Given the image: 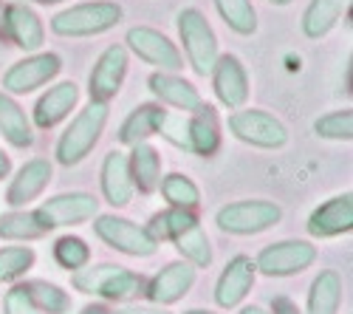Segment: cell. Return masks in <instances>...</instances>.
Listing matches in <instances>:
<instances>
[{
    "label": "cell",
    "instance_id": "6da1fadb",
    "mask_svg": "<svg viewBox=\"0 0 353 314\" xmlns=\"http://www.w3.org/2000/svg\"><path fill=\"white\" fill-rule=\"evenodd\" d=\"M108 117L110 110L108 105L102 102H88L77 117L68 122V128L60 133L54 145V156L63 167H77L82 164L91 150L99 145V139L105 133V125H108Z\"/></svg>",
    "mask_w": 353,
    "mask_h": 314
},
{
    "label": "cell",
    "instance_id": "7a4b0ae2",
    "mask_svg": "<svg viewBox=\"0 0 353 314\" xmlns=\"http://www.w3.org/2000/svg\"><path fill=\"white\" fill-rule=\"evenodd\" d=\"M125 12L116 0H85V3L68 6L51 17V32L57 37H99L122 23Z\"/></svg>",
    "mask_w": 353,
    "mask_h": 314
},
{
    "label": "cell",
    "instance_id": "3957f363",
    "mask_svg": "<svg viewBox=\"0 0 353 314\" xmlns=\"http://www.w3.org/2000/svg\"><path fill=\"white\" fill-rule=\"evenodd\" d=\"M175 28H179V40L184 48L181 57H187V66L198 77H210L212 66L221 57V43H218V35L210 26L207 14L195 6H187L175 17Z\"/></svg>",
    "mask_w": 353,
    "mask_h": 314
},
{
    "label": "cell",
    "instance_id": "277c9868",
    "mask_svg": "<svg viewBox=\"0 0 353 314\" xmlns=\"http://www.w3.org/2000/svg\"><path fill=\"white\" fill-rule=\"evenodd\" d=\"M229 133L257 150H280L288 145V128L280 117L263 108H238L226 119Z\"/></svg>",
    "mask_w": 353,
    "mask_h": 314
},
{
    "label": "cell",
    "instance_id": "5b68a950",
    "mask_svg": "<svg viewBox=\"0 0 353 314\" xmlns=\"http://www.w3.org/2000/svg\"><path fill=\"white\" fill-rule=\"evenodd\" d=\"M283 221V207L269 198H241L215 213L218 230L226 235H260Z\"/></svg>",
    "mask_w": 353,
    "mask_h": 314
},
{
    "label": "cell",
    "instance_id": "8992f818",
    "mask_svg": "<svg viewBox=\"0 0 353 314\" xmlns=\"http://www.w3.org/2000/svg\"><path fill=\"white\" fill-rule=\"evenodd\" d=\"M125 48H128V54H136L141 63L153 66L156 71L179 74L184 68L181 48L175 46L164 32L153 28V26H133V28H128Z\"/></svg>",
    "mask_w": 353,
    "mask_h": 314
},
{
    "label": "cell",
    "instance_id": "52a82bcc",
    "mask_svg": "<svg viewBox=\"0 0 353 314\" xmlns=\"http://www.w3.org/2000/svg\"><path fill=\"white\" fill-rule=\"evenodd\" d=\"M316 261V246L303 238H285L263 246L254 258V269L266 277H291L311 269Z\"/></svg>",
    "mask_w": 353,
    "mask_h": 314
},
{
    "label": "cell",
    "instance_id": "ba28073f",
    "mask_svg": "<svg viewBox=\"0 0 353 314\" xmlns=\"http://www.w3.org/2000/svg\"><path fill=\"white\" fill-rule=\"evenodd\" d=\"M63 71V57L57 51H34L26 54L23 60L12 63L3 74V91L9 97H23L34 94L37 88L48 85L54 77H60Z\"/></svg>",
    "mask_w": 353,
    "mask_h": 314
},
{
    "label": "cell",
    "instance_id": "9c48e42d",
    "mask_svg": "<svg viewBox=\"0 0 353 314\" xmlns=\"http://www.w3.org/2000/svg\"><path fill=\"white\" fill-rule=\"evenodd\" d=\"M94 233L102 244H108L110 249L122 255H130V258H150L159 249V244L147 233V226L130 218H122V215H113V213L94 218Z\"/></svg>",
    "mask_w": 353,
    "mask_h": 314
},
{
    "label": "cell",
    "instance_id": "30bf717a",
    "mask_svg": "<svg viewBox=\"0 0 353 314\" xmlns=\"http://www.w3.org/2000/svg\"><path fill=\"white\" fill-rule=\"evenodd\" d=\"M128 66H130V54L125 46H108L88 74V94H91V102H102L110 105L116 97H119L125 77H128Z\"/></svg>",
    "mask_w": 353,
    "mask_h": 314
},
{
    "label": "cell",
    "instance_id": "8fae6325",
    "mask_svg": "<svg viewBox=\"0 0 353 314\" xmlns=\"http://www.w3.org/2000/svg\"><path fill=\"white\" fill-rule=\"evenodd\" d=\"M37 215L43 218V224L51 230H63V226H79L85 221H94L99 215V198H94L91 193H60L51 195L48 202H43L37 207Z\"/></svg>",
    "mask_w": 353,
    "mask_h": 314
},
{
    "label": "cell",
    "instance_id": "7c38bea8",
    "mask_svg": "<svg viewBox=\"0 0 353 314\" xmlns=\"http://www.w3.org/2000/svg\"><path fill=\"white\" fill-rule=\"evenodd\" d=\"M210 77H212L215 99L226 110L246 108L249 94H252V82H249V71L238 54H221L218 63L210 71Z\"/></svg>",
    "mask_w": 353,
    "mask_h": 314
},
{
    "label": "cell",
    "instance_id": "4fadbf2b",
    "mask_svg": "<svg viewBox=\"0 0 353 314\" xmlns=\"http://www.w3.org/2000/svg\"><path fill=\"white\" fill-rule=\"evenodd\" d=\"M305 230L316 241L347 235L353 230V195L350 193H339V195L325 198L319 207L311 210Z\"/></svg>",
    "mask_w": 353,
    "mask_h": 314
},
{
    "label": "cell",
    "instance_id": "5bb4252c",
    "mask_svg": "<svg viewBox=\"0 0 353 314\" xmlns=\"http://www.w3.org/2000/svg\"><path fill=\"white\" fill-rule=\"evenodd\" d=\"M54 179V164L43 156L37 159H28L17 173L14 179L9 181V190H6V204L12 210H26L32 202H37V198L46 193V187L51 184Z\"/></svg>",
    "mask_w": 353,
    "mask_h": 314
},
{
    "label": "cell",
    "instance_id": "9a60e30c",
    "mask_svg": "<svg viewBox=\"0 0 353 314\" xmlns=\"http://www.w3.org/2000/svg\"><path fill=\"white\" fill-rule=\"evenodd\" d=\"M3 32L26 54L40 51L43 43H46V26H43L40 14L28 3H23V0H12V3H6V9H3Z\"/></svg>",
    "mask_w": 353,
    "mask_h": 314
},
{
    "label": "cell",
    "instance_id": "2e32d148",
    "mask_svg": "<svg viewBox=\"0 0 353 314\" xmlns=\"http://www.w3.org/2000/svg\"><path fill=\"white\" fill-rule=\"evenodd\" d=\"M254 280H257L254 261L249 258V255H234V258H229V264L223 266V272L218 275L215 303L221 308H238L249 297Z\"/></svg>",
    "mask_w": 353,
    "mask_h": 314
},
{
    "label": "cell",
    "instance_id": "e0dca14e",
    "mask_svg": "<svg viewBox=\"0 0 353 314\" xmlns=\"http://www.w3.org/2000/svg\"><path fill=\"white\" fill-rule=\"evenodd\" d=\"M195 266H190L187 261H172L167 264L150 283L144 286V295L153 306H172L179 303L184 295H190V289L195 286Z\"/></svg>",
    "mask_w": 353,
    "mask_h": 314
},
{
    "label": "cell",
    "instance_id": "ac0fdd59",
    "mask_svg": "<svg viewBox=\"0 0 353 314\" xmlns=\"http://www.w3.org/2000/svg\"><path fill=\"white\" fill-rule=\"evenodd\" d=\"M147 88L159 99V105H167L179 113H195L203 105V97L195 85L179 74H164V71H153L150 79H147Z\"/></svg>",
    "mask_w": 353,
    "mask_h": 314
},
{
    "label": "cell",
    "instance_id": "d6986e66",
    "mask_svg": "<svg viewBox=\"0 0 353 314\" xmlns=\"http://www.w3.org/2000/svg\"><path fill=\"white\" fill-rule=\"evenodd\" d=\"M79 102V85L77 82H57L51 88L34 102V110H32V125L34 128H43V130H51L60 122H65L71 117V110L77 108Z\"/></svg>",
    "mask_w": 353,
    "mask_h": 314
},
{
    "label": "cell",
    "instance_id": "ffe728a7",
    "mask_svg": "<svg viewBox=\"0 0 353 314\" xmlns=\"http://www.w3.org/2000/svg\"><path fill=\"white\" fill-rule=\"evenodd\" d=\"M99 184H102V195L105 202L116 210H122L133 202L136 187L130 179V164H128V153L125 150H110L102 161L99 170Z\"/></svg>",
    "mask_w": 353,
    "mask_h": 314
},
{
    "label": "cell",
    "instance_id": "44dd1931",
    "mask_svg": "<svg viewBox=\"0 0 353 314\" xmlns=\"http://www.w3.org/2000/svg\"><path fill=\"white\" fill-rule=\"evenodd\" d=\"M187 128H190V153L192 156H215L221 150V119H218V110L215 105L203 102L195 113L187 117Z\"/></svg>",
    "mask_w": 353,
    "mask_h": 314
},
{
    "label": "cell",
    "instance_id": "7402d4cb",
    "mask_svg": "<svg viewBox=\"0 0 353 314\" xmlns=\"http://www.w3.org/2000/svg\"><path fill=\"white\" fill-rule=\"evenodd\" d=\"M164 113L167 110L159 102H141V105H136L125 117L122 128H119V141L125 148H136V145H141V141H150L153 136H159Z\"/></svg>",
    "mask_w": 353,
    "mask_h": 314
},
{
    "label": "cell",
    "instance_id": "603a6c76",
    "mask_svg": "<svg viewBox=\"0 0 353 314\" xmlns=\"http://www.w3.org/2000/svg\"><path fill=\"white\" fill-rule=\"evenodd\" d=\"M0 136L17 150H26V148L34 145L32 117H28L23 110V105L14 97H9L6 91H0Z\"/></svg>",
    "mask_w": 353,
    "mask_h": 314
},
{
    "label": "cell",
    "instance_id": "cb8c5ba5",
    "mask_svg": "<svg viewBox=\"0 0 353 314\" xmlns=\"http://www.w3.org/2000/svg\"><path fill=\"white\" fill-rule=\"evenodd\" d=\"M347 9H350V0H308L303 20H300L303 35L308 40L328 37L339 26V20L347 14Z\"/></svg>",
    "mask_w": 353,
    "mask_h": 314
},
{
    "label": "cell",
    "instance_id": "d4e9b609",
    "mask_svg": "<svg viewBox=\"0 0 353 314\" xmlns=\"http://www.w3.org/2000/svg\"><path fill=\"white\" fill-rule=\"evenodd\" d=\"M128 164H130L133 187L141 195H153L159 190V181H161V153L150 145V141H141V145L130 148Z\"/></svg>",
    "mask_w": 353,
    "mask_h": 314
},
{
    "label": "cell",
    "instance_id": "484cf974",
    "mask_svg": "<svg viewBox=\"0 0 353 314\" xmlns=\"http://www.w3.org/2000/svg\"><path fill=\"white\" fill-rule=\"evenodd\" d=\"M48 235V226L37 215V210H9L0 215V238L14 241V244H28V241H40Z\"/></svg>",
    "mask_w": 353,
    "mask_h": 314
},
{
    "label": "cell",
    "instance_id": "4316f807",
    "mask_svg": "<svg viewBox=\"0 0 353 314\" xmlns=\"http://www.w3.org/2000/svg\"><path fill=\"white\" fill-rule=\"evenodd\" d=\"M339 306H342V277L334 269L319 272L311 280L305 314H339Z\"/></svg>",
    "mask_w": 353,
    "mask_h": 314
},
{
    "label": "cell",
    "instance_id": "83f0119b",
    "mask_svg": "<svg viewBox=\"0 0 353 314\" xmlns=\"http://www.w3.org/2000/svg\"><path fill=\"white\" fill-rule=\"evenodd\" d=\"M195 224H198V215L192 210L167 207V210H161V213H156L150 218V224H147V233H150V238L156 244H161V241H175L179 235H184L187 230H192Z\"/></svg>",
    "mask_w": 353,
    "mask_h": 314
},
{
    "label": "cell",
    "instance_id": "f1b7e54d",
    "mask_svg": "<svg viewBox=\"0 0 353 314\" xmlns=\"http://www.w3.org/2000/svg\"><path fill=\"white\" fill-rule=\"evenodd\" d=\"M23 286H26L28 297H32V303L37 306L40 314H71L74 300L63 286H57L51 280H40V277L26 280Z\"/></svg>",
    "mask_w": 353,
    "mask_h": 314
},
{
    "label": "cell",
    "instance_id": "f546056e",
    "mask_svg": "<svg viewBox=\"0 0 353 314\" xmlns=\"http://www.w3.org/2000/svg\"><path fill=\"white\" fill-rule=\"evenodd\" d=\"M212 3L226 28H232L234 35L252 37L257 32V9L252 6V0H212Z\"/></svg>",
    "mask_w": 353,
    "mask_h": 314
},
{
    "label": "cell",
    "instance_id": "4dcf8cb0",
    "mask_svg": "<svg viewBox=\"0 0 353 314\" xmlns=\"http://www.w3.org/2000/svg\"><path fill=\"white\" fill-rule=\"evenodd\" d=\"M159 190H161V195H164V202H167V207H175V210H198V204H201V190H198V184L190 179V176H184V173H170V176H164L161 181H159Z\"/></svg>",
    "mask_w": 353,
    "mask_h": 314
},
{
    "label": "cell",
    "instance_id": "1f68e13d",
    "mask_svg": "<svg viewBox=\"0 0 353 314\" xmlns=\"http://www.w3.org/2000/svg\"><path fill=\"white\" fill-rule=\"evenodd\" d=\"M172 244H175V249H179L181 258H184L190 266H195V269H207V266L212 264V258H215L212 241H210L207 233H203L201 224H195L192 230H187L184 235H179Z\"/></svg>",
    "mask_w": 353,
    "mask_h": 314
},
{
    "label": "cell",
    "instance_id": "d6a6232c",
    "mask_svg": "<svg viewBox=\"0 0 353 314\" xmlns=\"http://www.w3.org/2000/svg\"><path fill=\"white\" fill-rule=\"evenodd\" d=\"M144 286H147V280H144L139 272L119 266V269H116V272L102 283L99 297H105V300H110V303H130L133 297H139V295L144 292Z\"/></svg>",
    "mask_w": 353,
    "mask_h": 314
},
{
    "label": "cell",
    "instance_id": "836d02e7",
    "mask_svg": "<svg viewBox=\"0 0 353 314\" xmlns=\"http://www.w3.org/2000/svg\"><path fill=\"white\" fill-rule=\"evenodd\" d=\"M54 261L65 272H77L91 264V246L79 235H63L54 241Z\"/></svg>",
    "mask_w": 353,
    "mask_h": 314
},
{
    "label": "cell",
    "instance_id": "e575fe53",
    "mask_svg": "<svg viewBox=\"0 0 353 314\" xmlns=\"http://www.w3.org/2000/svg\"><path fill=\"white\" fill-rule=\"evenodd\" d=\"M314 133L325 141H350L353 139V108L322 113L314 122Z\"/></svg>",
    "mask_w": 353,
    "mask_h": 314
},
{
    "label": "cell",
    "instance_id": "d590c367",
    "mask_svg": "<svg viewBox=\"0 0 353 314\" xmlns=\"http://www.w3.org/2000/svg\"><path fill=\"white\" fill-rule=\"evenodd\" d=\"M37 255L32 246H3L0 249V283H14L34 266Z\"/></svg>",
    "mask_w": 353,
    "mask_h": 314
},
{
    "label": "cell",
    "instance_id": "8d00e7d4",
    "mask_svg": "<svg viewBox=\"0 0 353 314\" xmlns=\"http://www.w3.org/2000/svg\"><path fill=\"white\" fill-rule=\"evenodd\" d=\"M119 269V264H88L77 272H71V286L82 295H99L102 283Z\"/></svg>",
    "mask_w": 353,
    "mask_h": 314
},
{
    "label": "cell",
    "instance_id": "74e56055",
    "mask_svg": "<svg viewBox=\"0 0 353 314\" xmlns=\"http://www.w3.org/2000/svg\"><path fill=\"white\" fill-rule=\"evenodd\" d=\"M159 136H164L172 148H179V150L190 153V128H187V113L167 110V113H164V119H161V128H159Z\"/></svg>",
    "mask_w": 353,
    "mask_h": 314
},
{
    "label": "cell",
    "instance_id": "f35d334b",
    "mask_svg": "<svg viewBox=\"0 0 353 314\" xmlns=\"http://www.w3.org/2000/svg\"><path fill=\"white\" fill-rule=\"evenodd\" d=\"M3 314H40V311L32 303V297H28L23 283H17V286H12L3 297Z\"/></svg>",
    "mask_w": 353,
    "mask_h": 314
},
{
    "label": "cell",
    "instance_id": "ab89813d",
    "mask_svg": "<svg viewBox=\"0 0 353 314\" xmlns=\"http://www.w3.org/2000/svg\"><path fill=\"white\" fill-rule=\"evenodd\" d=\"M113 314H172V311H167L161 306H153V303H147V306H141V303H125L122 308H116Z\"/></svg>",
    "mask_w": 353,
    "mask_h": 314
},
{
    "label": "cell",
    "instance_id": "60d3db41",
    "mask_svg": "<svg viewBox=\"0 0 353 314\" xmlns=\"http://www.w3.org/2000/svg\"><path fill=\"white\" fill-rule=\"evenodd\" d=\"M272 314H303L300 308H297V303H294L291 297H274L272 300Z\"/></svg>",
    "mask_w": 353,
    "mask_h": 314
},
{
    "label": "cell",
    "instance_id": "b9f144b4",
    "mask_svg": "<svg viewBox=\"0 0 353 314\" xmlns=\"http://www.w3.org/2000/svg\"><path fill=\"white\" fill-rule=\"evenodd\" d=\"M9 173H12V159H9V153L3 148H0V181L9 179Z\"/></svg>",
    "mask_w": 353,
    "mask_h": 314
},
{
    "label": "cell",
    "instance_id": "7bdbcfd3",
    "mask_svg": "<svg viewBox=\"0 0 353 314\" xmlns=\"http://www.w3.org/2000/svg\"><path fill=\"white\" fill-rule=\"evenodd\" d=\"M79 314H113V311H110L105 303H88V306H85Z\"/></svg>",
    "mask_w": 353,
    "mask_h": 314
},
{
    "label": "cell",
    "instance_id": "ee69618b",
    "mask_svg": "<svg viewBox=\"0 0 353 314\" xmlns=\"http://www.w3.org/2000/svg\"><path fill=\"white\" fill-rule=\"evenodd\" d=\"M241 314H272V311H266L263 306H246V308H241Z\"/></svg>",
    "mask_w": 353,
    "mask_h": 314
},
{
    "label": "cell",
    "instance_id": "f6af8a7d",
    "mask_svg": "<svg viewBox=\"0 0 353 314\" xmlns=\"http://www.w3.org/2000/svg\"><path fill=\"white\" fill-rule=\"evenodd\" d=\"M345 91L350 94V60L345 63Z\"/></svg>",
    "mask_w": 353,
    "mask_h": 314
},
{
    "label": "cell",
    "instance_id": "bcb514c9",
    "mask_svg": "<svg viewBox=\"0 0 353 314\" xmlns=\"http://www.w3.org/2000/svg\"><path fill=\"white\" fill-rule=\"evenodd\" d=\"M184 314H218V311H210V308H187Z\"/></svg>",
    "mask_w": 353,
    "mask_h": 314
},
{
    "label": "cell",
    "instance_id": "7dc6e473",
    "mask_svg": "<svg viewBox=\"0 0 353 314\" xmlns=\"http://www.w3.org/2000/svg\"><path fill=\"white\" fill-rule=\"evenodd\" d=\"M32 3H40V6H57V3H63V0H32Z\"/></svg>",
    "mask_w": 353,
    "mask_h": 314
},
{
    "label": "cell",
    "instance_id": "c3c4849f",
    "mask_svg": "<svg viewBox=\"0 0 353 314\" xmlns=\"http://www.w3.org/2000/svg\"><path fill=\"white\" fill-rule=\"evenodd\" d=\"M269 3H274V6H288L291 0H269Z\"/></svg>",
    "mask_w": 353,
    "mask_h": 314
},
{
    "label": "cell",
    "instance_id": "681fc988",
    "mask_svg": "<svg viewBox=\"0 0 353 314\" xmlns=\"http://www.w3.org/2000/svg\"><path fill=\"white\" fill-rule=\"evenodd\" d=\"M3 9H6V3L0 0V28H3Z\"/></svg>",
    "mask_w": 353,
    "mask_h": 314
}]
</instances>
